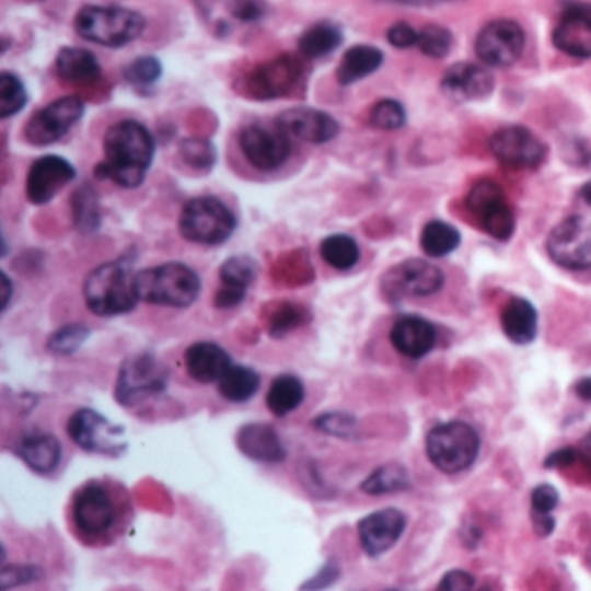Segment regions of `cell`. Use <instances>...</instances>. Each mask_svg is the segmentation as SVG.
I'll list each match as a JSON object with an SVG mask.
<instances>
[{"label":"cell","instance_id":"6da1fadb","mask_svg":"<svg viewBox=\"0 0 591 591\" xmlns=\"http://www.w3.org/2000/svg\"><path fill=\"white\" fill-rule=\"evenodd\" d=\"M105 160L94 169L97 179L120 188H139L147 179L154 157V139L147 126L121 120L105 134Z\"/></svg>","mask_w":591,"mask_h":591},{"label":"cell","instance_id":"7a4b0ae2","mask_svg":"<svg viewBox=\"0 0 591 591\" xmlns=\"http://www.w3.org/2000/svg\"><path fill=\"white\" fill-rule=\"evenodd\" d=\"M124 498L103 480H89L71 496V524L82 542H112L124 524Z\"/></svg>","mask_w":591,"mask_h":591},{"label":"cell","instance_id":"3957f363","mask_svg":"<svg viewBox=\"0 0 591 591\" xmlns=\"http://www.w3.org/2000/svg\"><path fill=\"white\" fill-rule=\"evenodd\" d=\"M82 293L94 316L115 317L132 313L139 304L132 263L129 258H118L94 267L85 278Z\"/></svg>","mask_w":591,"mask_h":591},{"label":"cell","instance_id":"277c9868","mask_svg":"<svg viewBox=\"0 0 591 591\" xmlns=\"http://www.w3.org/2000/svg\"><path fill=\"white\" fill-rule=\"evenodd\" d=\"M139 302L160 308L186 309L201 292L198 273L183 263H165L136 273Z\"/></svg>","mask_w":591,"mask_h":591},{"label":"cell","instance_id":"5b68a950","mask_svg":"<svg viewBox=\"0 0 591 591\" xmlns=\"http://www.w3.org/2000/svg\"><path fill=\"white\" fill-rule=\"evenodd\" d=\"M147 20L138 11L117 5H84L76 16V30L88 43L124 47L141 37Z\"/></svg>","mask_w":591,"mask_h":591},{"label":"cell","instance_id":"8992f818","mask_svg":"<svg viewBox=\"0 0 591 591\" xmlns=\"http://www.w3.org/2000/svg\"><path fill=\"white\" fill-rule=\"evenodd\" d=\"M425 451L442 474H462L479 459V433L466 421H444L427 433Z\"/></svg>","mask_w":591,"mask_h":591},{"label":"cell","instance_id":"52a82bcc","mask_svg":"<svg viewBox=\"0 0 591 591\" xmlns=\"http://www.w3.org/2000/svg\"><path fill=\"white\" fill-rule=\"evenodd\" d=\"M233 210L216 196H198L184 204L179 216V234L186 242L219 246L236 231Z\"/></svg>","mask_w":591,"mask_h":591},{"label":"cell","instance_id":"ba28073f","mask_svg":"<svg viewBox=\"0 0 591 591\" xmlns=\"http://www.w3.org/2000/svg\"><path fill=\"white\" fill-rule=\"evenodd\" d=\"M167 385V367L153 352L142 350L121 361L113 397L121 408H136L159 397Z\"/></svg>","mask_w":591,"mask_h":591},{"label":"cell","instance_id":"9c48e42d","mask_svg":"<svg viewBox=\"0 0 591 591\" xmlns=\"http://www.w3.org/2000/svg\"><path fill=\"white\" fill-rule=\"evenodd\" d=\"M70 441L85 451L108 459H120L127 451L126 427L113 424L105 415L92 408L77 409L67 421Z\"/></svg>","mask_w":591,"mask_h":591},{"label":"cell","instance_id":"30bf717a","mask_svg":"<svg viewBox=\"0 0 591 591\" xmlns=\"http://www.w3.org/2000/svg\"><path fill=\"white\" fill-rule=\"evenodd\" d=\"M444 285V275L424 258H408L391 267L382 276V293L389 302L404 299H420L438 293Z\"/></svg>","mask_w":591,"mask_h":591},{"label":"cell","instance_id":"8fae6325","mask_svg":"<svg viewBox=\"0 0 591 591\" xmlns=\"http://www.w3.org/2000/svg\"><path fill=\"white\" fill-rule=\"evenodd\" d=\"M304 76V65L297 56L283 55L258 65L242 80L243 96L255 101H273L288 96Z\"/></svg>","mask_w":591,"mask_h":591},{"label":"cell","instance_id":"7c38bea8","mask_svg":"<svg viewBox=\"0 0 591 591\" xmlns=\"http://www.w3.org/2000/svg\"><path fill=\"white\" fill-rule=\"evenodd\" d=\"M466 209L474 213L483 230L498 242H508L515 233V213L503 189L495 181H479L466 195Z\"/></svg>","mask_w":591,"mask_h":591},{"label":"cell","instance_id":"4fadbf2b","mask_svg":"<svg viewBox=\"0 0 591 591\" xmlns=\"http://www.w3.org/2000/svg\"><path fill=\"white\" fill-rule=\"evenodd\" d=\"M546 252L557 266L570 271L591 267V221L584 217H569L555 225L546 237Z\"/></svg>","mask_w":591,"mask_h":591},{"label":"cell","instance_id":"5bb4252c","mask_svg":"<svg viewBox=\"0 0 591 591\" xmlns=\"http://www.w3.org/2000/svg\"><path fill=\"white\" fill-rule=\"evenodd\" d=\"M84 112V101L80 97L68 96L53 101L26 121L25 139L32 147L55 144L82 120Z\"/></svg>","mask_w":591,"mask_h":591},{"label":"cell","instance_id":"9a60e30c","mask_svg":"<svg viewBox=\"0 0 591 591\" xmlns=\"http://www.w3.org/2000/svg\"><path fill=\"white\" fill-rule=\"evenodd\" d=\"M240 148L252 167L273 172L283 167L290 159L292 139L288 138L276 124L275 127L254 124L240 132Z\"/></svg>","mask_w":591,"mask_h":591},{"label":"cell","instance_id":"2e32d148","mask_svg":"<svg viewBox=\"0 0 591 591\" xmlns=\"http://www.w3.org/2000/svg\"><path fill=\"white\" fill-rule=\"evenodd\" d=\"M525 34L519 23L496 20L480 30L475 40V53L487 67L505 68L521 58Z\"/></svg>","mask_w":591,"mask_h":591},{"label":"cell","instance_id":"e0dca14e","mask_svg":"<svg viewBox=\"0 0 591 591\" xmlns=\"http://www.w3.org/2000/svg\"><path fill=\"white\" fill-rule=\"evenodd\" d=\"M489 148L505 167L536 169L546 157L542 139L525 127L510 126L496 130L489 139Z\"/></svg>","mask_w":591,"mask_h":591},{"label":"cell","instance_id":"ac0fdd59","mask_svg":"<svg viewBox=\"0 0 591 591\" xmlns=\"http://www.w3.org/2000/svg\"><path fill=\"white\" fill-rule=\"evenodd\" d=\"M408 519L397 508H382L358 522V536L368 557L376 558L391 552L406 531Z\"/></svg>","mask_w":591,"mask_h":591},{"label":"cell","instance_id":"d6986e66","mask_svg":"<svg viewBox=\"0 0 591 591\" xmlns=\"http://www.w3.org/2000/svg\"><path fill=\"white\" fill-rule=\"evenodd\" d=\"M76 167L58 154H46L35 160L26 175V200L34 205L49 204L76 179Z\"/></svg>","mask_w":591,"mask_h":591},{"label":"cell","instance_id":"ffe728a7","mask_svg":"<svg viewBox=\"0 0 591 591\" xmlns=\"http://www.w3.org/2000/svg\"><path fill=\"white\" fill-rule=\"evenodd\" d=\"M552 40L558 50L570 58H591V5L587 2L564 5Z\"/></svg>","mask_w":591,"mask_h":591},{"label":"cell","instance_id":"44dd1931","mask_svg":"<svg viewBox=\"0 0 591 591\" xmlns=\"http://www.w3.org/2000/svg\"><path fill=\"white\" fill-rule=\"evenodd\" d=\"M276 126L287 134L288 138L311 144H325L337 138L340 126L329 113L308 106H296L279 115Z\"/></svg>","mask_w":591,"mask_h":591},{"label":"cell","instance_id":"7402d4cb","mask_svg":"<svg viewBox=\"0 0 591 591\" xmlns=\"http://www.w3.org/2000/svg\"><path fill=\"white\" fill-rule=\"evenodd\" d=\"M213 34L225 37L234 26L252 25L264 14L258 0H193Z\"/></svg>","mask_w":591,"mask_h":591},{"label":"cell","instance_id":"603a6c76","mask_svg":"<svg viewBox=\"0 0 591 591\" xmlns=\"http://www.w3.org/2000/svg\"><path fill=\"white\" fill-rule=\"evenodd\" d=\"M236 448L252 462L278 465L287 460L288 451L278 430L267 421H251L237 429Z\"/></svg>","mask_w":591,"mask_h":591},{"label":"cell","instance_id":"cb8c5ba5","mask_svg":"<svg viewBox=\"0 0 591 591\" xmlns=\"http://www.w3.org/2000/svg\"><path fill=\"white\" fill-rule=\"evenodd\" d=\"M441 89L454 103L479 101L491 94L495 79L483 65L456 63L448 68L441 80Z\"/></svg>","mask_w":591,"mask_h":591},{"label":"cell","instance_id":"d4e9b609","mask_svg":"<svg viewBox=\"0 0 591 591\" xmlns=\"http://www.w3.org/2000/svg\"><path fill=\"white\" fill-rule=\"evenodd\" d=\"M257 278V263L248 255H234L219 267V281L213 296V305L217 309H234L245 300L248 288Z\"/></svg>","mask_w":591,"mask_h":591},{"label":"cell","instance_id":"484cf974","mask_svg":"<svg viewBox=\"0 0 591 591\" xmlns=\"http://www.w3.org/2000/svg\"><path fill=\"white\" fill-rule=\"evenodd\" d=\"M391 344L408 359L425 358L438 344V328L420 316H403L392 325Z\"/></svg>","mask_w":591,"mask_h":591},{"label":"cell","instance_id":"4316f807","mask_svg":"<svg viewBox=\"0 0 591 591\" xmlns=\"http://www.w3.org/2000/svg\"><path fill=\"white\" fill-rule=\"evenodd\" d=\"M184 367L195 382L209 385L219 382L233 361L228 350L216 341H196L184 352Z\"/></svg>","mask_w":591,"mask_h":591},{"label":"cell","instance_id":"83f0119b","mask_svg":"<svg viewBox=\"0 0 591 591\" xmlns=\"http://www.w3.org/2000/svg\"><path fill=\"white\" fill-rule=\"evenodd\" d=\"M13 453L30 471L38 475H49L61 465L63 445L53 433L30 432L14 444Z\"/></svg>","mask_w":591,"mask_h":591},{"label":"cell","instance_id":"f1b7e54d","mask_svg":"<svg viewBox=\"0 0 591 591\" xmlns=\"http://www.w3.org/2000/svg\"><path fill=\"white\" fill-rule=\"evenodd\" d=\"M505 337L515 346H529L536 340L537 311L524 297H512L501 309Z\"/></svg>","mask_w":591,"mask_h":591},{"label":"cell","instance_id":"f546056e","mask_svg":"<svg viewBox=\"0 0 591 591\" xmlns=\"http://www.w3.org/2000/svg\"><path fill=\"white\" fill-rule=\"evenodd\" d=\"M305 401V385L292 373L276 376L267 389L266 406L278 418L288 417L302 406Z\"/></svg>","mask_w":591,"mask_h":591},{"label":"cell","instance_id":"4dcf8cb0","mask_svg":"<svg viewBox=\"0 0 591 591\" xmlns=\"http://www.w3.org/2000/svg\"><path fill=\"white\" fill-rule=\"evenodd\" d=\"M383 63V53L379 47L355 46L347 50L337 68L340 85H352L359 80L373 76Z\"/></svg>","mask_w":591,"mask_h":591},{"label":"cell","instance_id":"1f68e13d","mask_svg":"<svg viewBox=\"0 0 591 591\" xmlns=\"http://www.w3.org/2000/svg\"><path fill=\"white\" fill-rule=\"evenodd\" d=\"M56 71L59 79L73 82V84H84L94 82L101 77V67L96 56L91 50L80 49V47H63L56 56Z\"/></svg>","mask_w":591,"mask_h":591},{"label":"cell","instance_id":"d6a6232c","mask_svg":"<svg viewBox=\"0 0 591 591\" xmlns=\"http://www.w3.org/2000/svg\"><path fill=\"white\" fill-rule=\"evenodd\" d=\"M359 489L368 496L397 495L412 489V475L403 463H383L362 480Z\"/></svg>","mask_w":591,"mask_h":591},{"label":"cell","instance_id":"836d02e7","mask_svg":"<svg viewBox=\"0 0 591 591\" xmlns=\"http://www.w3.org/2000/svg\"><path fill=\"white\" fill-rule=\"evenodd\" d=\"M260 382L263 380L254 368L233 364L217 382V392L228 403H248V401L254 399L255 394L260 389Z\"/></svg>","mask_w":591,"mask_h":591},{"label":"cell","instance_id":"e575fe53","mask_svg":"<svg viewBox=\"0 0 591 591\" xmlns=\"http://www.w3.org/2000/svg\"><path fill=\"white\" fill-rule=\"evenodd\" d=\"M341 40V30L334 23H316L305 30L299 38V50L309 59L325 58L338 49Z\"/></svg>","mask_w":591,"mask_h":591},{"label":"cell","instance_id":"d590c367","mask_svg":"<svg viewBox=\"0 0 591 591\" xmlns=\"http://www.w3.org/2000/svg\"><path fill=\"white\" fill-rule=\"evenodd\" d=\"M320 254L337 271H350L361 258L358 242L349 234H329L320 243Z\"/></svg>","mask_w":591,"mask_h":591},{"label":"cell","instance_id":"8d00e7d4","mask_svg":"<svg viewBox=\"0 0 591 591\" xmlns=\"http://www.w3.org/2000/svg\"><path fill=\"white\" fill-rule=\"evenodd\" d=\"M462 243V234L444 221H430L420 234L421 251L429 257L441 258L453 254Z\"/></svg>","mask_w":591,"mask_h":591},{"label":"cell","instance_id":"74e56055","mask_svg":"<svg viewBox=\"0 0 591 591\" xmlns=\"http://www.w3.org/2000/svg\"><path fill=\"white\" fill-rule=\"evenodd\" d=\"M311 313L297 302H279L267 314V332L273 338H283L300 326L308 325Z\"/></svg>","mask_w":591,"mask_h":591},{"label":"cell","instance_id":"f35d334b","mask_svg":"<svg viewBox=\"0 0 591 591\" xmlns=\"http://www.w3.org/2000/svg\"><path fill=\"white\" fill-rule=\"evenodd\" d=\"M73 207V224L82 234H91L100 230L101 207L97 200V193L92 186L85 184L77 189L71 200Z\"/></svg>","mask_w":591,"mask_h":591},{"label":"cell","instance_id":"ab89813d","mask_svg":"<svg viewBox=\"0 0 591 591\" xmlns=\"http://www.w3.org/2000/svg\"><path fill=\"white\" fill-rule=\"evenodd\" d=\"M91 335V329L80 323L61 326L47 338L46 349L55 358H68L79 352Z\"/></svg>","mask_w":591,"mask_h":591},{"label":"cell","instance_id":"60d3db41","mask_svg":"<svg viewBox=\"0 0 591 591\" xmlns=\"http://www.w3.org/2000/svg\"><path fill=\"white\" fill-rule=\"evenodd\" d=\"M28 101L25 84L20 77L9 71H2L0 76V117L9 118L22 112Z\"/></svg>","mask_w":591,"mask_h":591},{"label":"cell","instance_id":"b9f144b4","mask_svg":"<svg viewBox=\"0 0 591 591\" xmlns=\"http://www.w3.org/2000/svg\"><path fill=\"white\" fill-rule=\"evenodd\" d=\"M311 425L316 432L325 433L329 438L355 439L358 433V418L350 413H321Z\"/></svg>","mask_w":591,"mask_h":591},{"label":"cell","instance_id":"7bdbcfd3","mask_svg":"<svg viewBox=\"0 0 591 591\" xmlns=\"http://www.w3.org/2000/svg\"><path fill=\"white\" fill-rule=\"evenodd\" d=\"M162 73V63L154 56H141L124 68V79L136 89L151 88L159 82Z\"/></svg>","mask_w":591,"mask_h":591},{"label":"cell","instance_id":"ee69618b","mask_svg":"<svg viewBox=\"0 0 591 591\" xmlns=\"http://www.w3.org/2000/svg\"><path fill=\"white\" fill-rule=\"evenodd\" d=\"M418 49L429 58L441 59L450 55L453 35L444 26L429 25L418 32Z\"/></svg>","mask_w":591,"mask_h":591},{"label":"cell","instance_id":"f6af8a7d","mask_svg":"<svg viewBox=\"0 0 591 591\" xmlns=\"http://www.w3.org/2000/svg\"><path fill=\"white\" fill-rule=\"evenodd\" d=\"M181 159L195 171H210L217 160V151L207 139L192 138L183 141L179 148Z\"/></svg>","mask_w":591,"mask_h":591},{"label":"cell","instance_id":"bcb514c9","mask_svg":"<svg viewBox=\"0 0 591 591\" xmlns=\"http://www.w3.org/2000/svg\"><path fill=\"white\" fill-rule=\"evenodd\" d=\"M406 121V112L396 100H380L370 109V126L379 130H397Z\"/></svg>","mask_w":591,"mask_h":591},{"label":"cell","instance_id":"7dc6e473","mask_svg":"<svg viewBox=\"0 0 591 591\" xmlns=\"http://www.w3.org/2000/svg\"><path fill=\"white\" fill-rule=\"evenodd\" d=\"M43 578V572L34 566H4L0 572V588L23 587V584L35 583Z\"/></svg>","mask_w":591,"mask_h":591},{"label":"cell","instance_id":"c3c4849f","mask_svg":"<svg viewBox=\"0 0 591 591\" xmlns=\"http://www.w3.org/2000/svg\"><path fill=\"white\" fill-rule=\"evenodd\" d=\"M560 503V493L552 484H540L531 491V513H554Z\"/></svg>","mask_w":591,"mask_h":591},{"label":"cell","instance_id":"681fc988","mask_svg":"<svg viewBox=\"0 0 591 591\" xmlns=\"http://www.w3.org/2000/svg\"><path fill=\"white\" fill-rule=\"evenodd\" d=\"M475 578L463 569H451L439 581V591H471L474 590Z\"/></svg>","mask_w":591,"mask_h":591},{"label":"cell","instance_id":"f907efd6","mask_svg":"<svg viewBox=\"0 0 591 591\" xmlns=\"http://www.w3.org/2000/svg\"><path fill=\"white\" fill-rule=\"evenodd\" d=\"M579 462H581L579 448L567 445V448H560V450L549 453L545 462H543V466L549 468V471H564V468H569V466L576 465Z\"/></svg>","mask_w":591,"mask_h":591},{"label":"cell","instance_id":"816d5d0a","mask_svg":"<svg viewBox=\"0 0 591 591\" xmlns=\"http://www.w3.org/2000/svg\"><path fill=\"white\" fill-rule=\"evenodd\" d=\"M340 578V567L335 560H328L325 566L317 570L313 578L308 579L302 584V590H323V588L332 587L335 581Z\"/></svg>","mask_w":591,"mask_h":591},{"label":"cell","instance_id":"f5cc1de1","mask_svg":"<svg viewBox=\"0 0 591 591\" xmlns=\"http://www.w3.org/2000/svg\"><path fill=\"white\" fill-rule=\"evenodd\" d=\"M387 40L396 49H409V47L417 46L418 32L408 23H396L389 28Z\"/></svg>","mask_w":591,"mask_h":591},{"label":"cell","instance_id":"db71d44e","mask_svg":"<svg viewBox=\"0 0 591 591\" xmlns=\"http://www.w3.org/2000/svg\"><path fill=\"white\" fill-rule=\"evenodd\" d=\"M531 525H533L534 534L537 537H549L555 533L557 521L552 513H531Z\"/></svg>","mask_w":591,"mask_h":591},{"label":"cell","instance_id":"11a10c76","mask_svg":"<svg viewBox=\"0 0 591 591\" xmlns=\"http://www.w3.org/2000/svg\"><path fill=\"white\" fill-rule=\"evenodd\" d=\"M460 540H462V545L465 548L475 549L483 540V529H480L479 524H475L472 519H466L465 524L460 528Z\"/></svg>","mask_w":591,"mask_h":591},{"label":"cell","instance_id":"9f6ffc18","mask_svg":"<svg viewBox=\"0 0 591 591\" xmlns=\"http://www.w3.org/2000/svg\"><path fill=\"white\" fill-rule=\"evenodd\" d=\"M575 394L579 399L591 404V376H581L575 383Z\"/></svg>","mask_w":591,"mask_h":591},{"label":"cell","instance_id":"6f0895ef","mask_svg":"<svg viewBox=\"0 0 591 591\" xmlns=\"http://www.w3.org/2000/svg\"><path fill=\"white\" fill-rule=\"evenodd\" d=\"M14 287L11 283V279L5 273H2V311H8L9 302H11V297H13Z\"/></svg>","mask_w":591,"mask_h":591},{"label":"cell","instance_id":"680465c9","mask_svg":"<svg viewBox=\"0 0 591 591\" xmlns=\"http://www.w3.org/2000/svg\"><path fill=\"white\" fill-rule=\"evenodd\" d=\"M578 448L579 454H581V462H583L584 465H587L588 471L591 472V430Z\"/></svg>","mask_w":591,"mask_h":591},{"label":"cell","instance_id":"91938a15","mask_svg":"<svg viewBox=\"0 0 591 591\" xmlns=\"http://www.w3.org/2000/svg\"><path fill=\"white\" fill-rule=\"evenodd\" d=\"M579 196H581V200H583L588 207H591V181L590 183L584 184L583 188L579 189Z\"/></svg>","mask_w":591,"mask_h":591}]
</instances>
